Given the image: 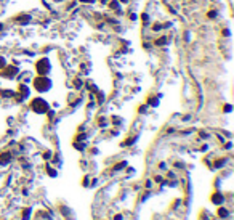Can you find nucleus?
<instances>
[{"label":"nucleus","mask_w":234,"mask_h":220,"mask_svg":"<svg viewBox=\"0 0 234 220\" xmlns=\"http://www.w3.org/2000/svg\"><path fill=\"white\" fill-rule=\"evenodd\" d=\"M125 217H124V214H120V212H117L116 215H114V219L112 220H124Z\"/></svg>","instance_id":"f3484780"},{"label":"nucleus","mask_w":234,"mask_h":220,"mask_svg":"<svg viewBox=\"0 0 234 220\" xmlns=\"http://www.w3.org/2000/svg\"><path fill=\"white\" fill-rule=\"evenodd\" d=\"M146 109H148V105H144V106H140V112L143 114V112H146Z\"/></svg>","instance_id":"412c9836"},{"label":"nucleus","mask_w":234,"mask_h":220,"mask_svg":"<svg viewBox=\"0 0 234 220\" xmlns=\"http://www.w3.org/2000/svg\"><path fill=\"white\" fill-rule=\"evenodd\" d=\"M2 75H5L6 79H13V77L18 75V69H15L13 66H8L5 71H2Z\"/></svg>","instance_id":"6e6552de"},{"label":"nucleus","mask_w":234,"mask_h":220,"mask_svg":"<svg viewBox=\"0 0 234 220\" xmlns=\"http://www.w3.org/2000/svg\"><path fill=\"white\" fill-rule=\"evenodd\" d=\"M11 153H5V154H2V156H0V166H6V164L10 162V161H11Z\"/></svg>","instance_id":"1a4fd4ad"},{"label":"nucleus","mask_w":234,"mask_h":220,"mask_svg":"<svg viewBox=\"0 0 234 220\" xmlns=\"http://www.w3.org/2000/svg\"><path fill=\"white\" fill-rule=\"evenodd\" d=\"M212 220H218V219H212Z\"/></svg>","instance_id":"bb28decb"},{"label":"nucleus","mask_w":234,"mask_h":220,"mask_svg":"<svg viewBox=\"0 0 234 220\" xmlns=\"http://www.w3.org/2000/svg\"><path fill=\"white\" fill-rule=\"evenodd\" d=\"M0 100H2V97H0Z\"/></svg>","instance_id":"c85d7f7f"},{"label":"nucleus","mask_w":234,"mask_h":220,"mask_svg":"<svg viewBox=\"0 0 234 220\" xmlns=\"http://www.w3.org/2000/svg\"><path fill=\"white\" fill-rule=\"evenodd\" d=\"M216 219H220V220H229V219H231V211L226 209L225 206H218V209H216Z\"/></svg>","instance_id":"423d86ee"},{"label":"nucleus","mask_w":234,"mask_h":220,"mask_svg":"<svg viewBox=\"0 0 234 220\" xmlns=\"http://www.w3.org/2000/svg\"><path fill=\"white\" fill-rule=\"evenodd\" d=\"M120 2H124V3H125V2H127V0H120Z\"/></svg>","instance_id":"a878e982"},{"label":"nucleus","mask_w":234,"mask_h":220,"mask_svg":"<svg viewBox=\"0 0 234 220\" xmlns=\"http://www.w3.org/2000/svg\"><path fill=\"white\" fill-rule=\"evenodd\" d=\"M30 97V90H29V87L26 84H19L18 85V88H16V92H15V100L18 103H23V101H26Z\"/></svg>","instance_id":"7ed1b4c3"},{"label":"nucleus","mask_w":234,"mask_h":220,"mask_svg":"<svg viewBox=\"0 0 234 220\" xmlns=\"http://www.w3.org/2000/svg\"><path fill=\"white\" fill-rule=\"evenodd\" d=\"M30 212H32V211L28 209V207L23 209V211H21V220H29L30 219Z\"/></svg>","instance_id":"9d476101"},{"label":"nucleus","mask_w":234,"mask_h":220,"mask_svg":"<svg viewBox=\"0 0 234 220\" xmlns=\"http://www.w3.org/2000/svg\"><path fill=\"white\" fill-rule=\"evenodd\" d=\"M34 87H35L37 92L45 93V92H48L50 88H52V80H50L47 75H39V77L34 79Z\"/></svg>","instance_id":"f03ea898"},{"label":"nucleus","mask_w":234,"mask_h":220,"mask_svg":"<svg viewBox=\"0 0 234 220\" xmlns=\"http://www.w3.org/2000/svg\"><path fill=\"white\" fill-rule=\"evenodd\" d=\"M229 111H231V105H226L225 106V112H229Z\"/></svg>","instance_id":"5701e85b"},{"label":"nucleus","mask_w":234,"mask_h":220,"mask_svg":"<svg viewBox=\"0 0 234 220\" xmlns=\"http://www.w3.org/2000/svg\"><path fill=\"white\" fill-rule=\"evenodd\" d=\"M6 66V61H5V58L3 56H0V68H5Z\"/></svg>","instance_id":"aec40b11"},{"label":"nucleus","mask_w":234,"mask_h":220,"mask_svg":"<svg viewBox=\"0 0 234 220\" xmlns=\"http://www.w3.org/2000/svg\"><path fill=\"white\" fill-rule=\"evenodd\" d=\"M154 182H157V183H164V178H162L160 175H156V177H154Z\"/></svg>","instance_id":"6ab92c4d"},{"label":"nucleus","mask_w":234,"mask_h":220,"mask_svg":"<svg viewBox=\"0 0 234 220\" xmlns=\"http://www.w3.org/2000/svg\"><path fill=\"white\" fill-rule=\"evenodd\" d=\"M151 187H152V182H151V180H148V182H146V188L149 190V188H151Z\"/></svg>","instance_id":"b1692460"},{"label":"nucleus","mask_w":234,"mask_h":220,"mask_svg":"<svg viewBox=\"0 0 234 220\" xmlns=\"http://www.w3.org/2000/svg\"><path fill=\"white\" fill-rule=\"evenodd\" d=\"M80 2H83V3H91V2H95V0H80Z\"/></svg>","instance_id":"393cba45"},{"label":"nucleus","mask_w":234,"mask_h":220,"mask_svg":"<svg viewBox=\"0 0 234 220\" xmlns=\"http://www.w3.org/2000/svg\"><path fill=\"white\" fill-rule=\"evenodd\" d=\"M30 109L37 114H47L50 111V105L47 103V100L37 97V98H32L30 100Z\"/></svg>","instance_id":"f257e3e1"},{"label":"nucleus","mask_w":234,"mask_h":220,"mask_svg":"<svg viewBox=\"0 0 234 220\" xmlns=\"http://www.w3.org/2000/svg\"><path fill=\"white\" fill-rule=\"evenodd\" d=\"M124 167H127V161H122V162H117L114 166V170H122Z\"/></svg>","instance_id":"ddd939ff"},{"label":"nucleus","mask_w":234,"mask_h":220,"mask_svg":"<svg viewBox=\"0 0 234 220\" xmlns=\"http://www.w3.org/2000/svg\"><path fill=\"white\" fill-rule=\"evenodd\" d=\"M98 125H100V127H106L107 125V119L106 117H100V119H98Z\"/></svg>","instance_id":"2eb2a0df"},{"label":"nucleus","mask_w":234,"mask_h":220,"mask_svg":"<svg viewBox=\"0 0 234 220\" xmlns=\"http://www.w3.org/2000/svg\"><path fill=\"white\" fill-rule=\"evenodd\" d=\"M74 85H76V88H82L83 82H82V80H79V79H76V80H74Z\"/></svg>","instance_id":"dca6fc26"},{"label":"nucleus","mask_w":234,"mask_h":220,"mask_svg":"<svg viewBox=\"0 0 234 220\" xmlns=\"http://www.w3.org/2000/svg\"><path fill=\"white\" fill-rule=\"evenodd\" d=\"M0 95H2L3 98H11V97H15V92L13 90H2Z\"/></svg>","instance_id":"9b49d317"},{"label":"nucleus","mask_w":234,"mask_h":220,"mask_svg":"<svg viewBox=\"0 0 234 220\" xmlns=\"http://www.w3.org/2000/svg\"><path fill=\"white\" fill-rule=\"evenodd\" d=\"M103 220H107V219H103Z\"/></svg>","instance_id":"cd10ccee"},{"label":"nucleus","mask_w":234,"mask_h":220,"mask_svg":"<svg viewBox=\"0 0 234 220\" xmlns=\"http://www.w3.org/2000/svg\"><path fill=\"white\" fill-rule=\"evenodd\" d=\"M59 211H61V214H63V217H66L67 220H76V214H74V211L71 207H67V206H59Z\"/></svg>","instance_id":"0eeeda50"},{"label":"nucleus","mask_w":234,"mask_h":220,"mask_svg":"<svg viewBox=\"0 0 234 220\" xmlns=\"http://www.w3.org/2000/svg\"><path fill=\"white\" fill-rule=\"evenodd\" d=\"M82 185H83V187H88V185H90V177H88V175L82 180Z\"/></svg>","instance_id":"a211bd4d"},{"label":"nucleus","mask_w":234,"mask_h":220,"mask_svg":"<svg viewBox=\"0 0 234 220\" xmlns=\"http://www.w3.org/2000/svg\"><path fill=\"white\" fill-rule=\"evenodd\" d=\"M35 69H37V73H39V75H47L50 71H52V64H50V61L47 60V58H40L35 64Z\"/></svg>","instance_id":"20e7f679"},{"label":"nucleus","mask_w":234,"mask_h":220,"mask_svg":"<svg viewBox=\"0 0 234 220\" xmlns=\"http://www.w3.org/2000/svg\"><path fill=\"white\" fill-rule=\"evenodd\" d=\"M45 169H47V172H48V175H50V177H56V175H58V174H56V169H53V167L50 166V164H47V167H45Z\"/></svg>","instance_id":"f8f14e48"},{"label":"nucleus","mask_w":234,"mask_h":220,"mask_svg":"<svg viewBox=\"0 0 234 220\" xmlns=\"http://www.w3.org/2000/svg\"><path fill=\"white\" fill-rule=\"evenodd\" d=\"M43 157H45V159H50V157H52V153H50V151H47V153L43 154Z\"/></svg>","instance_id":"4be33fe9"},{"label":"nucleus","mask_w":234,"mask_h":220,"mask_svg":"<svg viewBox=\"0 0 234 220\" xmlns=\"http://www.w3.org/2000/svg\"><path fill=\"white\" fill-rule=\"evenodd\" d=\"M210 201H212L215 206H223V204H225V201H226V196L223 194L221 191L216 190V191H213V193H212V196H210Z\"/></svg>","instance_id":"39448f33"},{"label":"nucleus","mask_w":234,"mask_h":220,"mask_svg":"<svg viewBox=\"0 0 234 220\" xmlns=\"http://www.w3.org/2000/svg\"><path fill=\"white\" fill-rule=\"evenodd\" d=\"M148 105H151V106H157V105H159V100L156 98V97H149V98H148Z\"/></svg>","instance_id":"4468645a"}]
</instances>
